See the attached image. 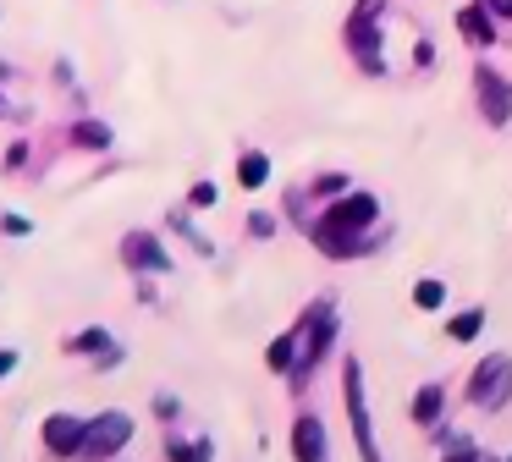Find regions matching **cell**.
I'll return each instance as SVG.
<instances>
[{
    "mask_svg": "<svg viewBox=\"0 0 512 462\" xmlns=\"http://www.w3.org/2000/svg\"><path fill=\"white\" fill-rule=\"evenodd\" d=\"M215 198H221V193H215V182H193V193H188V204H193V209H210V204H215Z\"/></svg>",
    "mask_w": 512,
    "mask_h": 462,
    "instance_id": "ffe728a7",
    "label": "cell"
},
{
    "mask_svg": "<svg viewBox=\"0 0 512 462\" xmlns=\"http://www.w3.org/2000/svg\"><path fill=\"white\" fill-rule=\"evenodd\" d=\"M133 440V418L122 413V407H111V413H94L89 418V429H83V451H78V462H105V457H116V451Z\"/></svg>",
    "mask_w": 512,
    "mask_h": 462,
    "instance_id": "7a4b0ae2",
    "label": "cell"
},
{
    "mask_svg": "<svg viewBox=\"0 0 512 462\" xmlns=\"http://www.w3.org/2000/svg\"><path fill=\"white\" fill-rule=\"evenodd\" d=\"M248 231H254V237H270V231H276V220H270V215H248Z\"/></svg>",
    "mask_w": 512,
    "mask_h": 462,
    "instance_id": "44dd1931",
    "label": "cell"
},
{
    "mask_svg": "<svg viewBox=\"0 0 512 462\" xmlns=\"http://www.w3.org/2000/svg\"><path fill=\"white\" fill-rule=\"evenodd\" d=\"M0 116H6V94H0Z\"/></svg>",
    "mask_w": 512,
    "mask_h": 462,
    "instance_id": "484cf974",
    "label": "cell"
},
{
    "mask_svg": "<svg viewBox=\"0 0 512 462\" xmlns=\"http://www.w3.org/2000/svg\"><path fill=\"white\" fill-rule=\"evenodd\" d=\"M292 363H298V330H287V336L270 341V369L292 374Z\"/></svg>",
    "mask_w": 512,
    "mask_h": 462,
    "instance_id": "9a60e30c",
    "label": "cell"
},
{
    "mask_svg": "<svg viewBox=\"0 0 512 462\" xmlns=\"http://www.w3.org/2000/svg\"><path fill=\"white\" fill-rule=\"evenodd\" d=\"M446 462H479V451H474V446H463V451H452Z\"/></svg>",
    "mask_w": 512,
    "mask_h": 462,
    "instance_id": "d4e9b609",
    "label": "cell"
},
{
    "mask_svg": "<svg viewBox=\"0 0 512 462\" xmlns=\"http://www.w3.org/2000/svg\"><path fill=\"white\" fill-rule=\"evenodd\" d=\"M457 28H463V39H474V44H490L485 6H463V11H457Z\"/></svg>",
    "mask_w": 512,
    "mask_h": 462,
    "instance_id": "4fadbf2b",
    "label": "cell"
},
{
    "mask_svg": "<svg viewBox=\"0 0 512 462\" xmlns=\"http://www.w3.org/2000/svg\"><path fill=\"white\" fill-rule=\"evenodd\" d=\"M474 83H479V110H485V121H490V127H501V121L512 116V88L501 83L490 66H474Z\"/></svg>",
    "mask_w": 512,
    "mask_h": 462,
    "instance_id": "9c48e42d",
    "label": "cell"
},
{
    "mask_svg": "<svg viewBox=\"0 0 512 462\" xmlns=\"http://www.w3.org/2000/svg\"><path fill=\"white\" fill-rule=\"evenodd\" d=\"M342 391H347V418H353V435H358V457H364V462H380L375 429H369V407H364V369H358V363H347Z\"/></svg>",
    "mask_w": 512,
    "mask_h": 462,
    "instance_id": "5b68a950",
    "label": "cell"
},
{
    "mask_svg": "<svg viewBox=\"0 0 512 462\" xmlns=\"http://www.w3.org/2000/svg\"><path fill=\"white\" fill-rule=\"evenodd\" d=\"M507 396H512V358L496 352V358H485L474 369V380H468V402L474 407H501Z\"/></svg>",
    "mask_w": 512,
    "mask_h": 462,
    "instance_id": "277c9868",
    "label": "cell"
},
{
    "mask_svg": "<svg viewBox=\"0 0 512 462\" xmlns=\"http://www.w3.org/2000/svg\"><path fill=\"white\" fill-rule=\"evenodd\" d=\"M375 11H386V0H364L347 22V44L353 55L364 61V72H380V28H375Z\"/></svg>",
    "mask_w": 512,
    "mask_h": 462,
    "instance_id": "8992f818",
    "label": "cell"
},
{
    "mask_svg": "<svg viewBox=\"0 0 512 462\" xmlns=\"http://www.w3.org/2000/svg\"><path fill=\"white\" fill-rule=\"evenodd\" d=\"M441 297H446L441 281H419V286H413V303H419V308H441Z\"/></svg>",
    "mask_w": 512,
    "mask_h": 462,
    "instance_id": "d6986e66",
    "label": "cell"
},
{
    "mask_svg": "<svg viewBox=\"0 0 512 462\" xmlns=\"http://www.w3.org/2000/svg\"><path fill=\"white\" fill-rule=\"evenodd\" d=\"M166 457H171V462H210L215 446H210V440H171Z\"/></svg>",
    "mask_w": 512,
    "mask_h": 462,
    "instance_id": "2e32d148",
    "label": "cell"
},
{
    "mask_svg": "<svg viewBox=\"0 0 512 462\" xmlns=\"http://www.w3.org/2000/svg\"><path fill=\"white\" fill-rule=\"evenodd\" d=\"M72 143H83V149L100 154V149H111V127H105V121H89V116H83L78 127H72Z\"/></svg>",
    "mask_w": 512,
    "mask_h": 462,
    "instance_id": "7c38bea8",
    "label": "cell"
},
{
    "mask_svg": "<svg viewBox=\"0 0 512 462\" xmlns=\"http://www.w3.org/2000/svg\"><path fill=\"white\" fill-rule=\"evenodd\" d=\"M292 457L298 462H325V424L314 413H303L292 424Z\"/></svg>",
    "mask_w": 512,
    "mask_h": 462,
    "instance_id": "8fae6325",
    "label": "cell"
},
{
    "mask_svg": "<svg viewBox=\"0 0 512 462\" xmlns=\"http://www.w3.org/2000/svg\"><path fill=\"white\" fill-rule=\"evenodd\" d=\"M479 325H485V314H479V308H468V314H457V319H452V336H457V341H474V336H479Z\"/></svg>",
    "mask_w": 512,
    "mask_h": 462,
    "instance_id": "ac0fdd59",
    "label": "cell"
},
{
    "mask_svg": "<svg viewBox=\"0 0 512 462\" xmlns=\"http://www.w3.org/2000/svg\"><path fill=\"white\" fill-rule=\"evenodd\" d=\"M265 176H270V160L259 149H248L243 160H237V182L243 187H265Z\"/></svg>",
    "mask_w": 512,
    "mask_h": 462,
    "instance_id": "5bb4252c",
    "label": "cell"
},
{
    "mask_svg": "<svg viewBox=\"0 0 512 462\" xmlns=\"http://www.w3.org/2000/svg\"><path fill=\"white\" fill-rule=\"evenodd\" d=\"M12 369H17V352H12V347H0V380H6Z\"/></svg>",
    "mask_w": 512,
    "mask_h": 462,
    "instance_id": "603a6c76",
    "label": "cell"
},
{
    "mask_svg": "<svg viewBox=\"0 0 512 462\" xmlns=\"http://www.w3.org/2000/svg\"><path fill=\"white\" fill-rule=\"evenodd\" d=\"M375 215H380L375 193H347V198H336L331 215L314 226V242H320L325 253H336V259H347V253L364 248V231L375 226Z\"/></svg>",
    "mask_w": 512,
    "mask_h": 462,
    "instance_id": "6da1fadb",
    "label": "cell"
},
{
    "mask_svg": "<svg viewBox=\"0 0 512 462\" xmlns=\"http://www.w3.org/2000/svg\"><path fill=\"white\" fill-rule=\"evenodd\" d=\"M67 352H89V358H100V369H105V374H111L116 363H122V347H116L111 330H100V325H94V330H78V336L67 341Z\"/></svg>",
    "mask_w": 512,
    "mask_h": 462,
    "instance_id": "30bf717a",
    "label": "cell"
},
{
    "mask_svg": "<svg viewBox=\"0 0 512 462\" xmlns=\"http://www.w3.org/2000/svg\"><path fill=\"white\" fill-rule=\"evenodd\" d=\"M83 429H89V418H78V413H50V418H45V451H50V457H61V462H78Z\"/></svg>",
    "mask_w": 512,
    "mask_h": 462,
    "instance_id": "52a82bcc",
    "label": "cell"
},
{
    "mask_svg": "<svg viewBox=\"0 0 512 462\" xmlns=\"http://www.w3.org/2000/svg\"><path fill=\"white\" fill-rule=\"evenodd\" d=\"M122 264H127V270L166 275L171 270V253L160 248V237H149V231H127V237H122Z\"/></svg>",
    "mask_w": 512,
    "mask_h": 462,
    "instance_id": "ba28073f",
    "label": "cell"
},
{
    "mask_svg": "<svg viewBox=\"0 0 512 462\" xmlns=\"http://www.w3.org/2000/svg\"><path fill=\"white\" fill-rule=\"evenodd\" d=\"M413 418H419V424H435V418H441V391H435V385H424V391L413 396Z\"/></svg>",
    "mask_w": 512,
    "mask_h": 462,
    "instance_id": "e0dca14e",
    "label": "cell"
},
{
    "mask_svg": "<svg viewBox=\"0 0 512 462\" xmlns=\"http://www.w3.org/2000/svg\"><path fill=\"white\" fill-rule=\"evenodd\" d=\"M485 11H496V17H512V0H485Z\"/></svg>",
    "mask_w": 512,
    "mask_h": 462,
    "instance_id": "cb8c5ba5",
    "label": "cell"
},
{
    "mask_svg": "<svg viewBox=\"0 0 512 462\" xmlns=\"http://www.w3.org/2000/svg\"><path fill=\"white\" fill-rule=\"evenodd\" d=\"M298 330V363H292V374H309L314 363L325 358V347H331V336H336V308L331 303H314L309 314H303V325H292Z\"/></svg>",
    "mask_w": 512,
    "mask_h": 462,
    "instance_id": "3957f363",
    "label": "cell"
},
{
    "mask_svg": "<svg viewBox=\"0 0 512 462\" xmlns=\"http://www.w3.org/2000/svg\"><path fill=\"white\" fill-rule=\"evenodd\" d=\"M314 193H320V198H336V193H342V176H325V182L314 187Z\"/></svg>",
    "mask_w": 512,
    "mask_h": 462,
    "instance_id": "7402d4cb",
    "label": "cell"
}]
</instances>
